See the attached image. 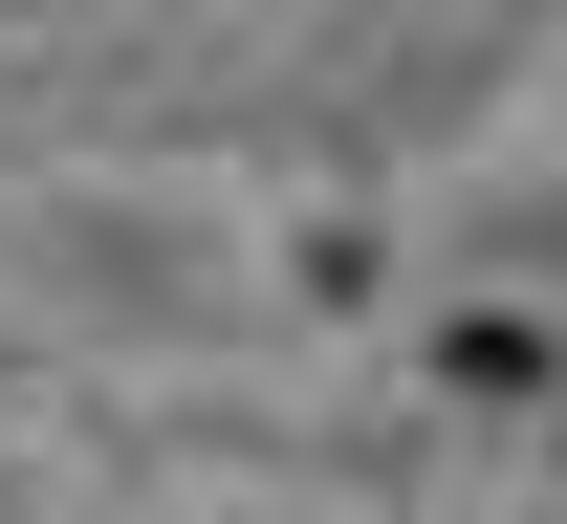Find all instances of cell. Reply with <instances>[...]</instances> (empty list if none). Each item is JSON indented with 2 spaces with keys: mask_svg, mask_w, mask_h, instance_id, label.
I'll use <instances>...</instances> for the list:
<instances>
[{
  "mask_svg": "<svg viewBox=\"0 0 567 524\" xmlns=\"http://www.w3.org/2000/svg\"><path fill=\"white\" fill-rule=\"evenodd\" d=\"M436 372H458V393H546V328H524V306H458V350H436Z\"/></svg>",
  "mask_w": 567,
  "mask_h": 524,
  "instance_id": "obj_1",
  "label": "cell"
}]
</instances>
